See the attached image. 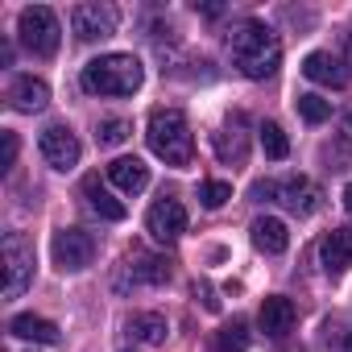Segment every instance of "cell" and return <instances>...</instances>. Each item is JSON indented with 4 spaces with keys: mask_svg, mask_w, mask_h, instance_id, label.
<instances>
[{
    "mask_svg": "<svg viewBox=\"0 0 352 352\" xmlns=\"http://www.w3.org/2000/svg\"><path fill=\"white\" fill-rule=\"evenodd\" d=\"M38 149H42L46 166H54V170H63V174L75 170L79 157H83V145H79V137H75L67 124H46L42 137H38Z\"/></svg>",
    "mask_w": 352,
    "mask_h": 352,
    "instance_id": "9",
    "label": "cell"
},
{
    "mask_svg": "<svg viewBox=\"0 0 352 352\" xmlns=\"http://www.w3.org/2000/svg\"><path fill=\"white\" fill-rule=\"evenodd\" d=\"M9 104H13L17 112H42V108L50 104V87H46L42 79H34V75H21V79H13V87H9Z\"/></svg>",
    "mask_w": 352,
    "mask_h": 352,
    "instance_id": "16",
    "label": "cell"
},
{
    "mask_svg": "<svg viewBox=\"0 0 352 352\" xmlns=\"http://www.w3.org/2000/svg\"><path fill=\"white\" fill-rule=\"evenodd\" d=\"M348 54H352V38H348Z\"/></svg>",
    "mask_w": 352,
    "mask_h": 352,
    "instance_id": "32",
    "label": "cell"
},
{
    "mask_svg": "<svg viewBox=\"0 0 352 352\" xmlns=\"http://www.w3.org/2000/svg\"><path fill=\"white\" fill-rule=\"evenodd\" d=\"M302 75L311 79V83H323V87H348V71H344V63L336 58V54H327V50H315V54H307L302 58Z\"/></svg>",
    "mask_w": 352,
    "mask_h": 352,
    "instance_id": "14",
    "label": "cell"
},
{
    "mask_svg": "<svg viewBox=\"0 0 352 352\" xmlns=\"http://www.w3.org/2000/svg\"><path fill=\"white\" fill-rule=\"evenodd\" d=\"M241 124H245V116H232L216 137H212V145H216V157L220 162H232V166H241L245 157H249V141H245V133H241Z\"/></svg>",
    "mask_w": 352,
    "mask_h": 352,
    "instance_id": "17",
    "label": "cell"
},
{
    "mask_svg": "<svg viewBox=\"0 0 352 352\" xmlns=\"http://www.w3.org/2000/svg\"><path fill=\"white\" fill-rule=\"evenodd\" d=\"M228 50H232V63L245 79H270L282 63V42L274 38L270 25L261 21H241L232 25L228 34Z\"/></svg>",
    "mask_w": 352,
    "mask_h": 352,
    "instance_id": "1",
    "label": "cell"
},
{
    "mask_svg": "<svg viewBox=\"0 0 352 352\" xmlns=\"http://www.w3.org/2000/svg\"><path fill=\"white\" fill-rule=\"evenodd\" d=\"M319 261L331 278H340L348 265H352V228H331L323 241H319Z\"/></svg>",
    "mask_w": 352,
    "mask_h": 352,
    "instance_id": "13",
    "label": "cell"
},
{
    "mask_svg": "<svg viewBox=\"0 0 352 352\" xmlns=\"http://www.w3.org/2000/svg\"><path fill=\"white\" fill-rule=\"evenodd\" d=\"M145 232L157 241V245H174L183 232H187V208L179 199H157L145 216Z\"/></svg>",
    "mask_w": 352,
    "mask_h": 352,
    "instance_id": "10",
    "label": "cell"
},
{
    "mask_svg": "<svg viewBox=\"0 0 352 352\" xmlns=\"http://www.w3.org/2000/svg\"><path fill=\"white\" fill-rule=\"evenodd\" d=\"M249 340H253L249 323H245V319H232V323H224V327L212 336V352H245Z\"/></svg>",
    "mask_w": 352,
    "mask_h": 352,
    "instance_id": "21",
    "label": "cell"
},
{
    "mask_svg": "<svg viewBox=\"0 0 352 352\" xmlns=\"http://www.w3.org/2000/svg\"><path fill=\"white\" fill-rule=\"evenodd\" d=\"M253 245L261 249V253H270V257H278V253H286L290 249V232H286V224L278 220V216H261V220H253Z\"/></svg>",
    "mask_w": 352,
    "mask_h": 352,
    "instance_id": "18",
    "label": "cell"
},
{
    "mask_svg": "<svg viewBox=\"0 0 352 352\" xmlns=\"http://www.w3.org/2000/svg\"><path fill=\"white\" fill-rule=\"evenodd\" d=\"M149 149L166 162V166H191L195 157V137H191V124L179 108H153L149 112Z\"/></svg>",
    "mask_w": 352,
    "mask_h": 352,
    "instance_id": "2",
    "label": "cell"
},
{
    "mask_svg": "<svg viewBox=\"0 0 352 352\" xmlns=\"http://www.w3.org/2000/svg\"><path fill=\"white\" fill-rule=\"evenodd\" d=\"M17 149H21V145H17V133H9V129H5V153H0V166H5V170L17 162Z\"/></svg>",
    "mask_w": 352,
    "mask_h": 352,
    "instance_id": "27",
    "label": "cell"
},
{
    "mask_svg": "<svg viewBox=\"0 0 352 352\" xmlns=\"http://www.w3.org/2000/svg\"><path fill=\"white\" fill-rule=\"evenodd\" d=\"M141 79H145V71L133 54H100L79 75L83 91H91V96H133L141 87Z\"/></svg>",
    "mask_w": 352,
    "mask_h": 352,
    "instance_id": "3",
    "label": "cell"
},
{
    "mask_svg": "<svg viewBox=\"0 0 352 352\" xmlns=\"http://www.w3.org/2000/svg\"><path fill=\"white\" fill-rule=\"evenodd\" d=\"M108 183L120 195H141L149 187V166L141 157H116V162H108Z\"/></svg>",
    "mask_w": 352,
    "mask_h": 352,
    "instance_id": "12",
    "label": "cell"
},
{
    "mask_svg": "<svg viewBox=\"0 0 352 352\" xmlns=\"http://www.w3.org/2000/svg\"><path fill=\"white\" fill-rule=\"evenodd\" d=\"M83 195H87V208H91L100 220H112V224H116V220L129 216V208H124V204H120L100 179H96V174H87V179H83Z\"/></svg>",
    "mask_w": 352,
    "mask_h": 352,
    "instance_id": "15",
    "label": "cell"
},
{
    "mask_svg": "<svg viewBox=\"0 0 352 352\" xmlns=\"http://www.w3.org/2000/svg\"><path fill=\"white\" fill-rule=\"evenodd\" d=\"M17 34H21V46H25L30 54L50 58V54L58 50L63 25H58V17H54L46 5H30V9H21V17H17Z\"/></svg>",
    "mask_w": 352,
    "mask_h": 352,
    "instance_id": "5",
    "label": "cell"
},
{
    "mask_svg": "<svg viewBox=\"0 0 352 352\" xmlns=\"http://www.w3.org/2000/svg\"><path fill=\"white\" fill-rule=\"evenodd\" d=\"M195 294L204 298V307H208V311H220V298L212 294V286H208V282H195Z\"/></svg>",
    "mask_w": 352,
    "mask_h": 352,
    "instance_id": "28",
    "label": "cell"
},
{
    "mask_svg": "<svg viewBox=\"0 0 352 352\" xmlns=\"http://www.w3.org/2000/svg\"><path fill=\"white\" fill-rule=\"evenodd\" d=\"M294 108H298V116H302L307 124H323V120L331 116V104H327L323 96H315V91L298 96V100H294Z\"/></svg>",
    "mask_w": 352,
    "mask_h": 352,
    "instance_id": "24",
    "label": "cell"
},
{
    "mask_svg": "<svg viewBox=\"0 0 352 352\" xmlns=\"http://www.w3.org/2000/svg\"><path fill=\"white\" fill-rule=\"evenodd\" d=\"M253 195L265 204V199H278L282 208H290L294 216H315L319 212V187L311 183V179H302V174H290V179H282V183H274V179H265V183H257L253 187Z\"/></svg>",
    "mask_w": 352,
    "mask_h": 352,
    "instance_id": "4",
    "label": "cell"
},
{
    "mask_svg": "<svg viewBox=\"0 0 352 352\" xmlns=\"http://www.w3.org/2000/svg\"><path fill=\"white\" fill-rule=\"evenodd\" d=\"M257 327L270 336V340H286L294 331V302L282 298V294H270L257 311Z\"/></svg>",
    "mask_w": 352,
    "mask_h": 352,
    "instance_id": "11",
    "label": "cell"
},
{
    "mask_svg": "<svg viewBox=\"0 0 352 352\" xmlns=\"http://www.w3.org/2000/svg\"><path fill=\"white\" fill-rule=\"evenodd\" d=\"M116 25H120V13L112 5H96V0L75 5V13H71V30L79 42H104L116 34Z\"/></svg>",
    "mask_w": 352,
    "mask_h": 352,
    "instance_id": "8",
    "label": "cell"
},
{
    "mask_svg": "<svg viewBox=\"0 0 352 352\" xmlns=\"http://www.w3.org/2000/svg\"><path fill=\"white\" fill-rule=\"evenodd\" d=\"M50 249H54V265L63 274H79L96 261V236L83 228H58Z\"/></svg>",
    "mask_w": 352,
    "mask_h": 352,
    "instance_id": "7",
    "label": "cell"
},
{
    "mask_svg": "<svg viewBox=\"0 0 352 352\" xmlns=\"http://www.w3.org/2000/svg\"><path fill=\"white\" fill-rule=\"evenodd\" d=\"M199 199H204V208H224L228 199H232V183H220V179H212V183H204V191H199Z\"/></svg>",
    "mask_w": 352,
    "mask_h": 352,
    "instance_id": "26",
    "label": "cell"
},
{
    "mask_svg": "<svg viewBox=\"0 0 352 352\" xmlns=\"http://www.w3.org/2000/svg\"><path fill=\"white\" fill-rule=\"evenodd\" d=\"M257 137H261V149H265V157H274V162H282L286 153H290V141H286V133L274 124V120H265L261 129H257Z\"/></svg>",
    "mask_w": 352,
    "mask_h": 352,
    "instance_id": "23",
    "label": "cell"
},
{
    "mask_svg": "<svg viewBox=\"0 0 352 352\" xmlns=\"http://www.w3.org/2000/svg\"><path fill=\"white\" fill-rule=\"evenodd\" d=\"M344 208H348V216H352V183L344 187Z\"/></svg>",
    "mask_w": 352,
    "mask_h": 352,
    "instance_id": "29",
    "label": "cell"
},
{
    "mask_svg": "<svg viewBox=\"0 0 352 352\" xmlns=\"http://www.w3.org/2000/svg\"><path fill=\"white\" fill-rule=\"evenodd\" d=\"M129 274H133V282L162 286V282H170V261H162V257H149V253H133V261H129Z\"/></svg>",
    "mask_w": 352,
    "mask_h": 352,
    "instance_id": "20",
    "label": "cell"
},
{
    "mask_svg": "<svg viewBox=\"0 0 352 352\" xmlns=\"http://www.w3.org/2000/svg\"><path fill=\"white\" fill-rule=\"evenodd\" d=\"M344 120H348V133H352V112H348V116H344Z\"/></svg>",
    "mask_w": 352,
    "mask_h": 352,
    "instance_id": "31",
    "label": "cell"
},
{
    "mask_svg": "<svg viewBox=\"0 0 352 352\" xmlns=\"http://www.w3.org/2000/svg\"><path fill=\"white\" fill-rule=\"evenodd\" d=\"M129 331L141 340V344H166V319L157 315V311H145V315H133L129 319Z\"/></svg>",
    "mask_w": 352,
    "mask_h": 352,
    "instance_id": "22",
    "label": "cell"
},
{
    "mask_svg": "<svg viewBox=\"0 0 352 352\" xmlns=\"http://www.w3.org/2000/svg\"><path fill=\"white\" fill-rule=\"evenodd\" d=\"M129 133H133V129H129V120L112 116V120H104V124L96 129V141H100V145H124V141H129Z\"/></svg>",
    "mask_w": 352,
    "mask_h": 352,
    "instance_id": "25",
    "label": "cell"
},
{
    "mask_svg": "<svg viewBox=\"0 0 352 352\" xmlns=\"http://www.w3.org/2000/svg\"><path fill=\"white\" fill-rule=\"evenodd\" d=\"M340 352H352V331H348V344H344V348H340Z\"/></svg>",
    "mask_w": 352,
    "mask_h": 352,
    "instance_id": "30",
    "label": "cell"
},
{
    "mask_svg": "<svg viewBox=\"0 0 352 352\" xmlns=\"http://www.w3.org/2000/svg\"><path fill=\"white\" fill-rule=\"evenodd\" d=\"M9 331H13L17 340H30V344H58V340H63L58 323H54V319H42V315H13Z\"/></svg>",
    "mask_w": 352,
    "mask_h": 352,
    "instance_id": "19",
    "label": "cell"
},
{
    "mask_svg": "<svg viewBox=\"0 0 352 352\" xmlns=\"http://www.w3.org/2000/svg\"><path fill=\"white\" fill-rule=\"evenodd\" d=\"M34 282V241L21 232L5 236V298H21Z\"/></svg>",
    "mask_w": 352,
    "mask_h": 352,
    "instance_id": "6",
    "label": "cell"
}]
</instances>
